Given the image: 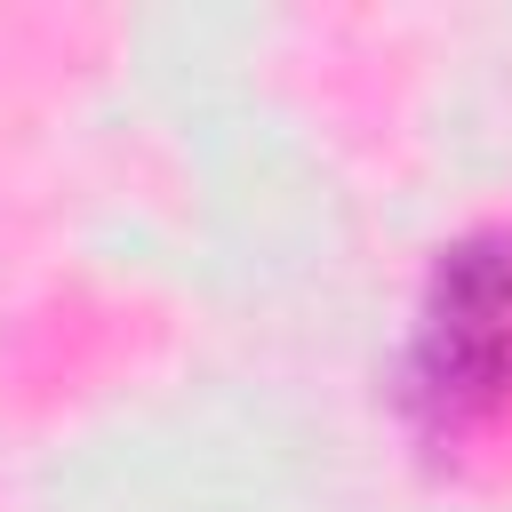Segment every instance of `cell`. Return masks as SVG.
<instances>
[{
  "mask_svg": "<svg viewBox=\"0 0 512 512\" xmlns=\"http://www.w3.org/2000/svg\"><path fill=\"white\" fill-rule=\"evenodd\" d=\"M416 392L456 424L512 400V256L464 248L440 272L432 320L416 336Z\"/></svg>",
  "mask_w": 512,
  "mask_h": 512,
  "instance_id": "cell-1",
  "label": "cell"
}]
</instances>
